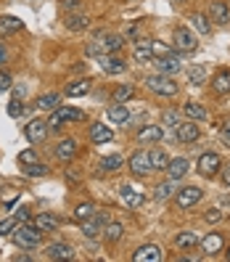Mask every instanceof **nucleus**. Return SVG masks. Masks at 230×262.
<instances>
[{"label": "nucleus", "instance_id": "1", "mask_svg": "<svg viewBox=\"0 0 230 262\" xmlns=\"http://www.w3.org/2000/svg\"><path fill=\"white\" fill-rule=\"evenodd\" d=\"M42 241V230L37 225H16V233H13V244L21 246V249H35V246H40Z\"/></svg>", "mask_w": 230, "mask_h": 262}, {"label": "nucleus", "instance_id": "2", "mask_svg": "<svg viewBox=\"0 0 230 262\" xmlns=\"http://www.w3.org/2000/svg\"><path fill=\"white\" fill-rule=\"evenodd\" d=\"M82 119H85V112H80V109H69V106H61V109H53L48 127L61 130V127L66 125V122H82Z\"/></svg>", "mask_w": 230, "mask_h": 262}, {"label": "nucleus", "instance_id": "3", "mask_svg": "<svg viewBox=\"0 0 230 262\" xmlns=\"http://www.w3.org/2000/svg\"><path fill=\"white\" fill-rule=\"evenodd\" d=\"M146 88L153 90L156 96H175L177 93V85L172 82V77H167V74H151V77H146Z\"/></svg>", "mask_w": 230, "mask_h": 262}, {"label": "nucleus", "instance_id": "4", "mask_svg": "<svg viewBox=\"0 0 230 262\" xmlns=\"http://www.w3.org/2000/svg\"><path fill=\"white\" fill-rule=\"evenodd\" d=\"M109 223H111V220H109V214H106V212H96L93 217H87V220L82 223V236H85V238H96V236L103 233Z\"/></svg>", "mask_w": 230, "mask_h": 262}, {"label": "nucleus", "instance_id": "5", "mask_svg": "<svg viewBox=\"0 0 230 262\" xmlns=\"http://www.w3.org/2000/svg\"><path fill=\"white\" fill-rule=\"evenodd\" d=\"M196 48H198L196 35L191 32L188 27H177V29H175V51H177V53H193Z\"/></svg>", "mask_w": 230, "mask_h": 262}, {"label": "nucleus", "instance_id": "6", "mask_svg": "<svg viewBox=\"0 0 230 262\" xmlns=\"http://www.w3.org/2000/svg\"><path fill=\"white\" fill-rule=\"evenodd\" d=\"M222 169V159L217 157L214 151L209 154H201V159H198V172H201L204 178H214Z\"/></svg>", "mask_w": 230, "mask_h": 262}, {"label": "nucleus", "instance_id": "7", "mask_svg": "<svg viewBox=\"0 0 230 262\" xmlns=\"http://www.w3.org/2000/svg\"><path fill=\"white\" fill-rule=\"evenodd\" d=\"M127 164H130V169H132L135 178H146V175L151 172V157H148L146 151H135Z\"/></svg>", "mask_w": 230, "mask_h": 262}, {"label": "nucleus", "instance_id": "8", "mask_svg": "<svg viewBox=\"0 0 230 262\" xmlns=\"http://www.w3.org/2000/svg\"><path fill=\"white\" fill-rule=\"evenodd\" d=\"M153 64H156L159 74H167V77H172V74H177V72L182 69V64H180V56H177V53L159 56V58H153Z\"/></svg>", "mask_w": 230, "mask_h": 262}, {"label": "nucleus", "instance_id": "9", "mask_svg": "<svg viewBox=\"0 0 230 262\" xmlns=\"http://www.w3.org/2000/svg\"><path fill=\"white\" fill-rule=\"evenodd\" d=\"M98 64H101V69L106 72V74H122L127 69V61H122L119 56H114V53H103V56H98Z\"/></svg>", "mask_w": 230, "mask_h": 262}, {"label": "nucleus", "instance_id": "10", "mask_svg": "<svg viewBox=\"0 0 230 262\" xmlns=\"http://www.w3.org/2000/svg\"><path fill=\"white\" fill-rule=\"evenodd\" d=\"M201 188L198 186H188V188H180L177 191V207L180 209H188V207H193V204H198L201 202Z\"/></svg>", "mask_w": 230, "mask_h": 262}, {"label": "nucleus", "instance_id": "11", "mask_svg": "<svg viewBox=\"0 0 230 262\" xmlns=\"http://www.w3.org/2000/svg\"><path fill=\"white\" fill-rule=\"evenodd\" d=\"M119 199H122V202H125L130 209H137V207H141V204L146 202L143 193L137 191L135 186H127V183H125V186H119Z\"/></svg>", "mask_w": 230, "mask_h": 262}, {"label": "nucleus", "instance_id": "12", "mask_svg": "<svg viewBox=\"0 0 230 262\" xmlns=\"http://www.w3.org/2000/svg\"><path fill=\"white\" fill-rule=\"evenodd\" d=\"M27 138H29V143H42L45 138H48V122L32 119V122L27 125Z\"/></svg>", "mask_w": 230, "mask_h": 262}, {"label": "nucleus", "instance_id": "13", "mask_svg": "<svg viewBox=\"0 0 230 262\" xmlns=\"http://www.w3.org/2000/svg\"><path fill=\"white\" fill-rule=\"evenodd\" d=\"M177 130V141L180 143H193V141H198V125H193V122L188 119V122H180V125L175 127Z\"/></svg>", "mask_w": 230, "mask_h": 262}, {"label": "nucleus", "instance_id": "14", "mask_svg": "<svg viewBox=\"0 0 230 262\" xmlns=\"http://www.w3.org/2000/svg\"><path fill=\"white\" fill-rule=\"evenodd\" d=\"M53 154H56V159H61V162L74 159L77 157V141H74V138H64V141H58Z\"/></svg>", "mask_w": 230, "mask_h": 262}, {"label": "nucleus", "instance_id": "15", "mask_svg": "<svg viewBox=\"0 0 230 262\" xmlns=\"http://www.w3.org/2000/svg\"><path fill=\"white\" fill-rule=\"evenodd\" d=\"M132 259L135 262H159L162 259V249L156 244H146V246H141V249L132 254Z\"/></svg>", "mask_w": 230, "mask_h": 262}, {"label": "nucleus", "instance_id": "16", "mask_svg": "<svg viewBox=\"0 0 230 262\" xmlns=\"http://www.w3.org/2000/svg\"><path fill=\"white\" fill-rule=\"evenodd\" d=\"M111 138H114V130H111V127L101 125V122H96V125H90V141H93V143L103 146V143H109Z\"/></svg>", "mask_w": 230, "mask_h": 262}, {"label": "nucleus", "instance_id": "17", "mask_svg": "<svg viewBox=\"0 0 230 262\" xmlns=\"http://www.w3.org/2000/svg\"><path fill=\"white\" fill-rule=\"evenodd\" d=\"M132 58L141 61V64H146V61H153V45H151V40H146V37L137 40V42H135V51H132Z\"/></svg>", "mask_w": 230, "mask_h": 262}, {"label": "nucleus", "instance_id": "18", "mask_svg": "<svg viewBox=\"0 0 230 262\" xmlns=\"http://www.w3.org/2000/svg\"><path fill=\"white\" fill-rule=\"evenodd\" d=\"M188 169H191V162L186 157H177V159H170V167H167V172H170L172 180H180V178H186L188 175Z\"/></svg>", "mask_w": 230, "mask_h": 262}, {"label": "nucleus", "instance_id": "19", "mask_svg": "<svg viewBox=\"0 0 230 262\" xmlns=\"http://www.w3.org/2000/svg\"><path fill=\"white\" fill-rule=\"evenodd\" d=\"M182 114H186L188 119H193V122H206L209 119V112L201 103H193V101H188L186 106H182Z\"/></svg>", "mask_w": 230, "mask_h": 262}, {"label": "nucleus", "instance_id": "20", "mask_svg": "<svg viewBox=\"0 0 230 262\" xmlns=\"http://www.w3.org/2000/svg\"><path fill=\"white\" fill-rule=\"evenodd\" d=\"M96 42L101 45L103 53H117L122 45H125V37H122V35H106V37H98Z\"/></svg>", "mask_w": 230, "mask_h": 262}, {"label": "nucleus", "instance_id": "21", "mask_svg": "<svg viewBox=\"0 0 230 262\" xmlns=\"http://www.w3.org/2000/svg\"><path fill=\"white\" fill-rule=\"evenodd\" d=\"M162 138H164V130L162 127L148 125V127H143L141 133H137V143H159Z\"/></svg>", "mask_w": 230, "mask_h": 262}, {"label": "nucleus", "instance_id": "22", "mask_svg": "<svg viewBox=\"0 0 230 262\" xmlns=\"http://www.w3.org/2000/svg\"><path fill=\"white\" fill-rule=\"evenodd\" d=\"M212 88H214V93H230V69H220L217 74H214V80H212Z\"/></svg>", "mask_w": 230, "mask_h": 262}, {"label": "nucleus", "instance_id": "23", "mask_svg": "<svg viewBox=\"0 0 230 262\" xmlns=\"http://www.w3.org/2000/svg\"><path fill=\"white\" fill-rule=\"evenodd\" d=\"M45 254H48V259H72L74 257V249H72L69 244H51Z\"/></svg>", "mask_w": 230, "mask_h": 262}, {"label": "nucleus", "instance_id": "24", "mask_svg": "<svg viewBox=\"0 0 230 262\" xmlns=\"http://www.w3.org/2000/svg\"><path fill=\"white\" fill-rule=\"evenodd\" d=\"M109 119L114 122V125H127L130 122V109L125 103H114V106H109Z\"/></svg>", "mask_w": 230, "mask_h": 262}, {"label": "nucleus", "instance_id": "25", "mask_svg": "<svg viewBox=\"0 0 230 262\" xmlns=\"http://www.w3.org/2000/svg\"><path fill=\"white\" fill-rule=\"evenodd\" d=\"M175 191H177V186H175V180L170 178L167 183H159V186H156V191H153V199H156V202H170V199L175 196Z\"/></svg>", "mask_w": 230, "mask_h": 262}, {"label": "nucleus", "instance_id": "26", "mask_svg": "<svg viewBox=\"0 0 230 262\" xmlns=\"http://www.w3.org/2000/svg\"><path fill=\"white\" fill-rule=\"evenodd\" d=\"M35 225L42 230V233H51V230H56L61 225V220L56 217V214H37L35 217Z\"/></svg>", "mask_w": 230, "mask_h": 262}, {"label": "nucleus", "instance_id": "27", "mask_svg": "<svg viewBox=\"0 0 230 262\" xmlns=\"http://www.w3.org/2000/svg\"><path fill=\"white\" fill-rule=\"evenodd\" d=\"M222 244H225V241H222L220 233H209V236L201 241V249H204L206 254H217V252L222 249Z\"/></svg>", "mask_w": 230, "mask_h": 262}, {"label": "nucleus", "instance_id": "28", "mask_svg": "<svg viewBox=\"0 0 230 262\" xmlns=\"http://www.w3.org/2000/svg\"><path fill=\"white\" fill-rule=\"evenodd\" d=\"M21 27H24V21H21V19H16V16H0V35L19 32Z\"/></svg>", "mask_w": 230, "mask_h": 262}, {"label": "nucleus", "instance_id": "29", "mask_svg": "<svg viewBox=\"0 0 230 262\" xmlns=\"http://www.w3.org/2000/svg\"><path fill=\"white\" fill-rule=\"evenodd\" d=\"M148 157H151V169H159L162 172V169L170 167V157H167V151H162V148H153Z\"/></svg>", "mask_w": 230, "mask_h": 262}, {"label": "nucleus", "instance_id": "30", "mask_svg": "<svg viewBox=\"0 0 230 262\" xmlns=\"http://www.w3.org/2000/svg\"><path fill=\"white\" fill-rule=\"evenodd\" d=\"M209 16L217 21V24H227L230 21V11H227L225 3H212L209 6Z\"/></svg>", "mask_w": 230, "mask_h": 262}, {"label": "nucleus", "instance_id": "31", "mask_svg": "<svg viewBox=\"0 0 230 262\" xmlns=\"http://www.w3.org/2000/svg\"><path fill=\"white\" fill-rule=\"evenodd\" d=\"M90 27V19L85 16V13H72V16L66 19V29H72V32H82V29Z\"/></svg>", "mask_w": 230, "mask_h": 262}, {"label": "nucleus", "instance_id": "32", "mask_svg": "<svg viewBox=\"0 0 230 262\" xmlns=\"http://www.w3.org/2000/svg\"><path fill=\"white\" fill-rule=\"evenodd\" d=\"M122 164H125V159H122L119 157V154H109V157H103L101 159V169H103V172H117V169L122 167Z\"/></svg>", "mask_w": 230, "mask_h": 262}, {"label": "nucleus", "instance_id": "33", "mask_svg": "<svg viewBox=\"0 0 230 262\" xmlns=\"http://www.w3.org/2000/svg\"><path fill=\"white\" fill-rule=\"evenodd\" d=\"M175 244L180 246V249H193V246L198 244V236L193 233V230H182V233L175 236Z\"/></svg>", "mask_w": 230, "mask_h": 262}, {"label": "nucleus", "instance_id": "34", "mask_svg": "<svg viewBox=\"0 0 230 262\" xmlns=\"http://www.w3.org/2000/svg\"><path fill=\"white\" fill-rule=\"evenodd\" d=\"M87 90H90V82H87V80H74V82H69V85H66L64 93H66V96H72V98H77V96H85Z\"/></svg>", "mask_w": 230, "mask_h": 262}, {"label": "nucleus", "instance_id": "35", "mask_svg": "<svg viewBox=\"0 0 230 262\" xmlns=\"http://www.w3.org/2000/svg\"><path fill=\"white\" fill-rule=\"evenodd\" d=\"M204 80H206V67L196 64V67L188 69V82L191 85H204Z\"/></svg>", "mask_w": 230, "mask_h": 262}, {"label": "nucleus", "instance_id": "36", "mask_svg": "<svg viewBox=\"0 0 230 262\" xmlns=\"http://www.w3.org/2000/svg\"><path fill=\"white\" fill-rule=\"evenodd\" d=\"M191 21H193V27H196L201 35H209V32H212V21H209V16H204V13H193Z\"/></svg>", "mask_w": 230, "mask_h": 262}, {"label": "nucleus", "instance_id": "37", "mask_svg": "<svg viewBox=\"0 0 230 262\" xmlns=\"http://www.w3.org/2000/svg\"><path fill=\"white\" fill-rule=\"evenodd\" d=\"M58 103H61V96H58V93H45V96H40V101H37L40 109H48V112H53Z\"/></svg>", "mask_w": 230, "mask_h": 262}, {"label": "nucleus", "instance_id": "38", "mask_svg": "<svg viewBox=\"0 0 230 262\" xmlns=\"http://www.w3.org/2000/svg\"><path fill=\"white\" fill-rule=\"evenodd\" d=\"M122 233H125L122 223H109V225H106V230H103V238H106V241H119Z\"/></svg>", "mask_w": 230, "mask_h": 262}, {"label": "nucleus", "instance_id": "39", "mask_svg": "<svg viewBox=\"0 0 230 262\" xmlns=\"http://www.w3.org/2000/svg\"><path fill=\"white\" fill-rule=\"evenodd\" d=\"M132 93H135V88H132V85H119V88L114 90V103H125V101H130Z\"/></svg>", "mask_w": 230, "mask_h": 262}, {"label": "nucleus", "instance_id": "40", "mask_svg": "<svg viewBox=\"0 0 230 262\" xmlns=\"http://www.w3.org/2000/svg\"><path fill=\"white\" fill-rule=\"evenodd\" d=\"M74 214H77L80 220H87V217H93V214H96V207L90 204V202H85V204H77Z\"/></svg>", "mask_w": 230, "mask_h": 262}, {"label": "nucleus", "instance_id": "41", "mask_svg": "<svg viewBox=\"0 0 230 262\" xmlns=\"http://www.w3.org/2000/svg\"><path fill=\"white\" fill-rule=\"evenodd\" d=\"M27 175H29V178H45V175H48V167L40 164V162H35V164L27 167Z\"/></svg>", "mask_w": 230, "mask_h": 262}, {"label": "nucleus", "instance_id": "42", "mask_svg": "<svg viewBox=\"0 0 230 262\" xmlns=\"http://www.w3.org/2000/svg\"><path fill=\"white\" fill-rule=\"evenodd\" d=\"M151 45H153V58H159V56H170V53H175L170 45H164V42H159V40H151Z\"/></svg>", "mask_w": 230, "mask_h": 262}, {"label": "nucleus", "instance_id": "43", "mask_svg": "<svg viewBox=\"0 0 230 262\" xmlns=\"http://www.w3.org/2000/svg\"><path fill=\"white\" fill-rule=\"evenodd\" d=\"M16 217H8V220H0V236H8V233H13L16 230Z\"/></svg>", "mask_w": 230, "mask_h": 262}, {"label": "nucleus", "instance_id": "44", "mask_svg": "<svg viewBox=\"0 0 230 262\" xmlns=\"http://www.w3.org/2000/svg\"><path fill=\"white\" fill-rule=\"evenodd\" d=\"M164 125H167V127H177V125H180V114L172 112V109H167V112H164Z\"/></svg>", "mask_w": 230, "mask_h": 262}, {"label": "nucleus", "instance_id": "45", "mask_svg": "<svg viewBox=\"0 0 230 262\" xmlns=\"http://www.w3.org/2000/svg\"><path fill=\"white\" fill-rule=\"evenodd\" d=\"M8 114H11V117H21V114H24V106L19 103V98H13V101H11V106H8Z\"/></svg>", "mask_w": 230, "mask_h": 262}, {"label": "nucleus", "instance_id": "46", "mask_svg": "<svg viewBox=\"0 0 230 262\" xmlns=\"http://www.w3.org/2000/svg\"><path fill=\"white\" fill-rule=\"evenodd\" d=\"M19 162H21V164H35V162H37L35 151H21V154H19Z\"/></svg>", "mask_w": 230, "mask_h": 262}, {"label": "nucleus", "instance_id": "47", "mask_svg": "<svg viewBox=\"0 0 230 262\" xmlns=\"http://www.w3.org/2000/svg\"><path fill=\"white\" fill-rule=\"evenodd\" d=\"M220 141H222V146L230 148V122H225V125H222V130H220Z\"/></svg>", "mask_w": 230, "mask_h": 262}, {"label": "nucleus", "instance_id": "48", "mask_svg": "<svg viewBox=\"0 0 230 262\" xmlns=\"http://www.w3.org/2000/svg\"><path fill=\"white\" fill-rule=\"evenodd\" d=\"M11 74H6V72H0V93H3V90H11Z\"/></svg>", "mask_w": 230, "mask_h": 262}, {"label": "nucleus", "instance_id": "49", "mask_svg": "<svg viewBox=\"0 0 230 262\" xmlns=\"http://www.w3.org/2000/svg\"><path fill=\"white\" fill-rule=\"evenodd\" d=\"M222 183H225V186H230V164L222 167Z\"/></svg>", "mask_w": 230, "mask_h": 262}, {"label": "nucleus", "instance_id": "50", "mask_svg": "<svg viewBox=\"0 0 230 262\" xmlns=\"http://www.w3.org/2000/svg\"><path fill=\"white\" fill-rule=\"evenodd\" d=\"M220 220V212L214 209V212H206V223H217Z\"/></svg>", "mask_w": 230, "mask_h": 262}, {"label": "nucleus", "instance_id": "51", "mask_svg": "<svg viewBox=\"0 0 230 262\" xmlns=\"http://www.w3.org/2000/svg\"><path fill=\"white\" fill-rule=\"evenodd\" d=\"M16 220H19V223H27V220H29V212H27V209H19V212H16Z\"/></svg>", "mask_w": 230, "mask_h": 262}, {"label": "nucleus", "instance_id": "52", "mask_svg": "<svg viewBox=\"0 0 230 262\" xmlns=\"http://www.w3.org/2000/svg\"><path fill=\"white\" fill-rule=\"evenodd\" d=\"M80 3H82V0H64V8H66V11H72V8H77Z\"/></svg>", "mask_w": 230, "mask_h": 262}, {"label": "nucleus", "instance_id": "53", "mask_svg": "<svg viewBox=\"0 0 230 262\" xmlns=\"http://www.w3.org/2000/svg\"><path fill=\"white\" fill-rule=\"evenodd\" d=\"M6 61H8V53H6L3 45H0V64H6Z\"/></svg>", "mask_w": 230, "mask_h": 262}, {"label": "nucleus", "instance_id": "54", "mask_svg": "<svg viewBox=\"0 0 230 262\" xmlns=\"http://www.w3.org/2000/svg\"><path fill=\"white\" fill-rule=\"evenodd\" d=\"M225 257H227V259H230V252H227V254H225Z\"/></svg>", "mask_w": 230, "mask_h": 262}]
</instances>
